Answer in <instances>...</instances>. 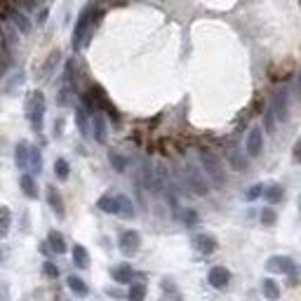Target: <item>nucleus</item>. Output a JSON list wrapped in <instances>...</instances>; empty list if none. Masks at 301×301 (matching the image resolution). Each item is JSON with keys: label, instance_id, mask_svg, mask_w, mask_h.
I'll list each match as a JSON object with an SVG mask.
<instances>
[{"label": "nucleus", "instance_id": "35", "mask_svg": "<svg viewBox=\"0 0 301 301\" xmlns=\"http://www.w3.org/2000/svg\"><path fill=\"white\" fill-rule=\"evenodd\" d=\"M184 221H186V223H195V221H198V214H195L193 210H189V212L184 214Z\"/></svg>", "mask_w": 301, "mask_h": 301}, {"label": "nucleus", "instance_id": "33", "mask_svg": "<svg viewBox=\"0 0 301 301\" xmlns=\"http://www.w3.org/2000/svg\"><path fill=\"white\" fill-rule=\"evenodd\" d=\"M261 193H264V184H254L250 191H247L245 198H247V200H257V198H259Z\"/></svg>", "mask_w": 301, "mask_h": 301}, {"label": "nucleus", "instance_id": "30", "mask_svg": "<svg viewBox=\"0 0 301 301\" xmlns=\"http://www.w3.org/2000/svg\"><path fill=\"white\" fill-rule=\"evenodd\" d=\"M108 160H111V165L118 170V172H125V170H127V160H125V158L120 156V153H113V150H111Z\"/></svg>", "mask_w": 301, "mask_h": 301}, {"label": "nucleus", "instance_id": "11", "mask_svg": "<svg viewBox=\"0 0 301 301\" xmlns=\"http://www.w3.org/2000/svg\"><path fill=\"white\" fill-rule=\"evenodd\" d=\"M273 116H278V120H287L290 118V108H287V95L285 92H280V95H275V104H273Z\"/></svg>", "mask_w": 301, "mask_h": 301}, {"label": "nucleus", "instance_id": "32", "mask_svg": "<svg viewBox=\"0 0 301 301\" xmlns=\"http://www.w3.org/2000/svg\"><path fill=\"white\" fill-rule=\"evenodd\" d=\"M43 273L47 275V278H59V268H57V264L45 261L43 264Z\"/></svg>", "mask_w": 301, "mask_h": 301}, {"label": "nucleus", "instance_id": "7", "mask_svg": "<svg viewBox=\"0 0 301 301\" xmlns=\"http://www.w3.org/2000/svg\"><path fill=\"white\" fill-rule=\"evenodd\" d=\"M207 280H210V285H212L214 290H226V287H229V280H231L229 268H223V266L210 268V275H207Z\"/></svg>", "mask_w": 301, "mask_h": 301}, {"label": "nucleus", "instance_id": "1", "mask_svg": "<svg viewBox=\"0 0 301 301\" xmlns=\"http://www.w3.org/2000/svg\"><path fill=\"white\" fill-rule=\"evenodd\" d=\"M26 116H28V123L35 132L43 129V118H45V95L43 92H31L28 97V104H26Z\"/></svg>", "mask_w": 301, "mask_h": 301}, {"label": "nucleus", "instance_id": "24", "mask_svg": "<svg viewBox=\"0 0 301 301\" xmlns=\"http://www.w3.org/2000/svg\"><path fill=\"white\" fill-rule=\"evenodd\" d=\"M73 264L78 268H87L89 266V254L83 245H76L73 247Z\"/></svg>", "mask_w": 301, "mask_h": 301}, {"label": "nucleus", "instance_id": "39", "mask_svg": "<svg viewBox=\"0 0 301 301\" xmlns=\"http://www.w3.org/2000/svg\"><path fill=\"white\" fill-rule=\"evenodd\" d=\"M40 252H43V254H50V245H47V242H43V245H40Z\"/></svg>", "mask_w": 301, "mask_h": 301}, {"label": "nucleus", "instance_id": "36", "mask_svg": "<svg viewBox=\"0 0 301 301\" xmlns=\"http://www.w3.org/2000/svg\"><path fill=\"white\" fill-rule=\"evenodd\" d=\"M301 158V141H296L294 144V160H299Z\"/></svg>", "mask_w": 301, "mask_h": 301}, {"label": "nucleus", "instance_id": "26", "mask_svg": "<svg viewBox=\"0 0 301 301\" xmlns=\"http://www.w3.org/2000/svg\"><path fill=\"white\" fill-rule=\"evenodd\" d=\"M127 299L129 301H144L146 299V285H141V283L132 285L127 292Z\"/></svg>", "mask_w": 301, "mask_h": 301}, {"label": "nucleus", "instance_id": "17", "mask_svg": "<svg viewBox=\"0 0 301 301\" xmlns=\"http://www.w3.org/2000/svg\"><path fill=\"white\" fill-rule=\"evenodd\" d=\"M47 245H50V250L57 252V254H64V252H66V240H64V235L59 233V231H50V233H47Z\"/></svg>", "mask_w": 301, "mask_h": 301}, {"label": "nucleus", "instance_id": "10", "mask_svg": "<svg viewBox=\"0 0 301 301\" xmlns=\"http://www.w3.org/2000/svg\"><path fill=\"white\" fill-rule=\"evenodd\" d=\"M193 245H195V250L200 252V254H212V252H217L219 242H217V238H214V235L200 233V235H195Z\"/></svg>", "mask_w": 301, "mask_h": 301}, {"label": "nucleus", "instance_id": "12", "mask_svg": "<svg viewBox=\"0 0 301 301\" xmlns=\"http://www.w3.org/2000/svg\"><path fill=\"white\" fill-rule=\"evenodd\" d=\"M264 198H266L271 205H278V202L285 200V189L280 184H271V186H264Z\"/></svg>", "mask_w": 301, "mask_h": 301}, {"label": "nucleus", "instance_id": "28", "mask_svg": "<svg viewBox=\"0 0 301 301\" xmlns=\"http://www.w3.org/2000/svg\"><path fill=\"white\" fill-rule=\"evenodd\" d=\"M12 19H14V26H17L22 33H28V31H31V24H28V19L24 17V14H19V12H12Z\"/></svg>", "mask_w": 301, "mask_h": 301}, {"label": "nucleus", "instance_id": "20", "mask_svg": "<svg viewBox=\"0 0 301 301\" xmlns=\"http://www.w3.org/2000/svg\"><path fill=\"white\" fill-rule=\"evenodd\" d=\"M66 285H68V290H71L76 296H87V292H89L87 285H85V280L78 278V275H68Z\"/></svg>", "mask_w": 301, "mask_h": 301}, {"label": "nucleus", "instance_id": "8", "mask_svg": "<svg viewBox=\"0 0 301 301\" xmlns=\"http://www.w3.org/2000/svg\"><path fill=\"white\" fill-rule=\"evenodd\" d=\"M245 148H247V156H252V158H257L259 153H261V148H264V134H261V129H259V127H252L250 129Z\"/></svg>", "mask_w": 301, "mask_h": 301}, {"label": "nucleus", "instance_id": "29", "mask_svg": "<svg viewBox=\"0 0 301 301\" xmlns=\"http://www.w3.org/2000/svg\"><path fill=\"white\" fill-rule=\"evenodd\" d=\"M76 123H78L83 137H87L89 129H87V113H85V108H78V111H76Z\"/></svg>", "mask_w": 301, "mask_h": 301}, {"label": "nucleus", "instance_id": "25", "mask_svg": "<svg viewBox=\"0 0 301 301\" xmlns=\"http://www.w3.org/2000/svg\"><path fill=\"white\" fill-rule=\"evenodd\" d=\"M54 174L59 181H66L68 174H71V167H68V162L64 160V158H57L54 160Z\"/></svg>", "mask_w": 301, "mask_h": 301}, {"label": "nucleus", "instance_id": "40", "mask_svg": "<svg viewBox=\"0 0 301 301\" xmlns=\"http://www.w3.org/2000/svg\"><path fill=\"white\" fill-rule=\"evenodd\" d=\"M0 261H3V250H0Z\"/></svg>", "mask_w": 301, "mask_h": 301}, {"label": "nucleus", "instance_id": "5", "mask_svg": "<svg viewBox=\"0 0 301 301\" xmlns=\"http://www.w3.org/2000/svg\"><path fill=\"white\" fill-rule=\"evenodd\" d=\"M118 245H120V252H123L125 257H134L141 247V235L137 233V231H123Z\"/></svg>", "mask_w": 301, "mask_h": 301}, {"label": "nucleus", "instance_id": "18", "mask_svg": "<svg viewBox=\"0 0 301 301\" xmlns=\"http://www.w3.org/2000/svg\"><path fill=\"white\" fill-rule=\"evenodd\" d=\"M14 165H17L19 170L28 167V144L26 141H19L17 148H14Z\"/></svg>", "mask_w": 301, "mask_h": 301}, {"label": "nucleus", "instance_id": "34", "mask_svg": "<svg viewBox=\"0 0 301 301\" xmlns=\"http://www.w3.org/2000/svg\"><path fill=\"white\" fill-rule=\"evenodd\" d=\"M273 111H271V108H268V111H266V116H264V123H266V129H268V132H273V129H275V120H273Z\"/></svg>", "mask_w": 301, "mask_h": 301}, {"label": "nucleus", "instance_id": "3", "mask_svg": "<svg viewBox=\"0 0 301 301\" xmlns=\"http://www.w3.org/2000/svg\"><path fill=\"white\" fill-rule=\"evenodd\" d=\"M92 12H83L80 14V19L76 22V28H73V50H80V47H85L89 40V35H92Z\"/></svg>", "mask_w": 301, "mask_h": 301}, {"label": "nucleus", "instance_id": "38", "mask_svg": "<svg viewBox=\"0 0 301 301\" xmlns=\"http://www.w3.org/2000/svg\"><path fill=\"white\" fill-rule=\"evenodd\" d=\"M62 127H64V123H62V120H59V123H54V134H57V137L62 134Z\"/></svg>", "mask_w": 301, "mask_h": 301}, {"label": "nucleus", "instance_id": "23", "mask_svg": "<svg viewBox=\"0 0 301 301\" xmlns=\"http://www.w3.org/2000/svg\"><path fill=\"white\" fill-rule=\"evenodd\" d=\"M10 226H12V212L10 207H0V238H7L10 233Z\"/></svg>", "mask_w": 301, "mask_h": 301}, {"label": "nucleus", "instance_id": "13", "mask_svg": "<svg viewBox=\"0 0 301 301\" xmlns=\"http://www.w3.org/2000/svg\"><path fill=\"white\" fill-rule=\"evenodd\" d=\"M111 275H113V280H116V283L127 285V283H132L134 271H132V266H129V264H120V266H116L111 271Z\"/></svg>", "mask_w": 301, "mask_h": 301}, {"label": "nucleus", "instance_id": "19", "mask_svg": "<svg viewBox=\"0 0 301 301\" xmlns=\"http://www.w3.org/2000/svg\"><path fill=\"white\" fill-rule=\"evenodd\" d=\"M92 123H95V139L99 141V144H106V120H104V116L95 111Z\"/></svg>", "mask_w": 301, "mask_h": 301}, {"label": "nucleus", "instance_id": "4", "mask_svg": "<svg viewBox=\"0 0 301 301\" xmlns=\"http://www.w3.org/2000/svg\"><path fill=\"white\" fill-rule=\"evenodd\" d=\"M186 181H189V189L193 191L195 195H200L202 198V195L210 193V186H207L205 174L195 167V165H189V167H186Z\"/></svg>", "mask_w": 301, "mask_h": 301}, {"label": "nucleus", "instance_id": "31", "mask_svg": "<svg viewBox=\"0 0 301 301\" xmlns=\"http://www.w3.org/2000/svg\"><path fill=\"white\" fill-rule=\"evenodd\" d=\"M275 219H278V217H275L273 210H271V207H264V210H261V223H264V226H273Z\"/></svg>", "mask_w": 301, "mask_h": 301}, {"label": "nucleus", "instance_id": "21", "mask_svg": "<svg viewBox=\"0 0 301 301\" xmlns=\"http://www.w3.org/2000/svg\"><path fill=\"white\" fill-rule=\"evenodd\" d=\"M261 290H264V296H266L268 301H278L280 299V287H278V283H275V280L264 278Z\"/></svg>", "mask_w": 301, "mask_h": 301}, {"label": "nucleus", "instance_id": "15", "mask_svg": "<svg viewBox=\"0 0 301 301\" xmlns=\"http://www.w3.org/2000/svg\"><path fill=\"white\" fill-rule=\"evenodd\" d=\"M116 202H118V212L116 214H120L123 219H132L134 214V205H132V200H129L127 195H116Z\"/></svg>", "mask_w": 301, "mask_h": 301}, {"label": "nucleus", "instance_id": "2", "mask_svg": "<svg viewBox=\"0 0 301 301\" xmlns=\"http://www.w3.org/2000/svg\"><path fill=\"white\" fill-rule=\"evenodd\" d=\"M200 162L202 167H205L207 177L214 181V186H219L221 189L223 184H226V177H223V165L221 160H219L217 156H214L212 150H200Z\"/></svg>", "mask_w": 301, "mask_h": 301}, {"label": "nucleus", "instance_id": "37", "mask_svg": "<svg viewBox=\"0 0 301 301\" xmlns=\"http://www.w3.org/2000/svg\"><path fill=\"white\" fill-rule=\"evenodd\" d=\"M106 294H111V296H116V299H120V296H123V292H120V290H106Z\"/></svg>", "mask_w": 301, "mask_h": 301}, {"label": "nucleus", "instance_id": "9", "mask_svg": "<svg viewBox=\"0 0 301 301\" xmlns=\"http://www.w3.org/2000/svg\"><path fill=\"white\" fill-rule=\"evenodd\" d=\"M47 202H50L52 212H54L59 219H64V217H66V207H64V198H62V193H59V191H57L54 186H47Z\"/></svg>", "mask_w": 301, "mask_h": 301}, {"label": "nucleus", "instance_id": "6", "mask_svg": "<svg viewBox=\"0 0 301 301\" xmlns=\"http://www.w3.org/2000/svg\"><path fill=\"white\" fill-rule=\"evenodd\" d=\"M266 268H268V271H273V273H285V275L296 273L294 259H292V257H283V254H275V257L268 259Z\"/></svg>", "mask_w": 301, "mask_h": 301}, {"label": "nucleus", "instance_id": "27", "mask_svg": "<svg viewBox=\"0 0 301 301\" xmlns=\"http://www.w3.org/2000/svg\"><path fill=\"white\" fill-rule=\"evenodd\" d=\"M231 165H233L238 172H242V170H247V160L242 156H240V150H231V156H229Z\"/></svg>", "mask_w": 301, "mask_h": 301}, {"label": "nucleus", "instance_id": "16", "mask_svg": "<svg viewBox=\"0 0 301 301\" xmlns=\"http://www.w3.org/2000/svg\"><path fill=\"white\" fill-rule=\"evenodd\" d=\"M31 174H40L43 172V156H40V150L35 146H28V167Z\"/></svg>", "mask_w": 301, "mask_h": 301}, {"label": "nucleus", "instance_id": "22", "mask_svg": "<svg viewBox=\"0 0 301 301\" xmlns=\"http://www.w3.org/2000/svg\"><path fill=\"white\" fill-rule=\"evenodd\" d=\"M97 207H99L101 212H106V214H116L118 212V202H116V195H101L99 202H97Z\"/></svg>", "mask_w": 301, "mask_h": 301}, {"label": "nucleus", "instance_id": "14", "mask_svg": "<svg viewBox=\"0 0 301 301\" xmlns=\"http://www.w3.org/2000/svg\"><path fill=\"white\" fill-rule=\"evenodd\" d=\"M19 186H22V191L26 193V198H31V200L38 198V186H35L33 174H22V177H19Z\"/></svg>", "mask_w": 301, "mask_h": 301}]
</instances>
